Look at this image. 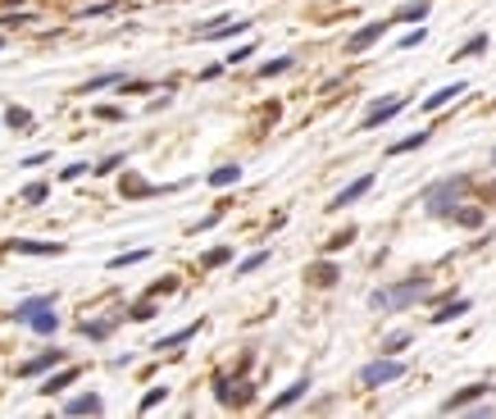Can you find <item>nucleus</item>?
<instances>
[{"mask_svg":"<svg viewBox=\"0 0 496 419\" xmlns=\"http://www.w3.org/2000/svg\"><path fill=\"white\" fill-rule=\"evenodd\" d=\"M433 292L428 287V278H406V283H396V287H378V292L369 296V305L373 310H406V305H414V301H423V296Z\"/></svg>","mask_w":496,"mask_h":419,"instance_id":"nucleus-1","label":"nucleus"},{"mask_svg":"<svg viewBox=\"0 0 496 419\" xmlns=\"http://www.w3.org/2000/svg\"><path fill=\"white\" fill-rule=\"evenodd\" d=\"M464 187H469V178H464V173H460V178H442L437 187H428V191H423V205H428V215H437V219L451 215Z\"/></svg>","mask_w":496,"mask_h":419,"instance_id":"nucleus-2","label":"nucleus"},{"mask_svg":"<svg viewBox=\"0 0 496 419\" xmlns=\"http://www.w3.org/2000/svg\"><path fill=\"white\" fill-rule=\"evenodd\" d=\"M396 379H406V365L392 360V356H382V360L360 369V383H364V387H382V383H396Z\"/></svg>","mask_w":496,"mask_h":419,"instance_id":"nucleus-3","label":"nucleus"},{"mask_svg":"<svg viewBox=\"0 0 496 419\" xmlns=\"http://www.w3.org/2000/svg\"><path fill=\"white\" fill-rule=\"evenodd\" d=\"M401 110H406V96H392V101L369 105V115L360 119V132H369V128H378V123H387V119H396Z\"/></svg>","mask_w":496,"mask_h":419,"instance_id":"nucleus-4","label":"nucleus"},{"mask_svg":"<svg viewBox=\"0 0 496 419\" xmlns=\"http://www.w3.org/2000/svg\"><path fill=\"white\" fill-rule=\"evenodd\" d=\"M214 392H219V401H223V406H246V401H251V383H228L223 379V374H219L214 379Z\"/></svg>","mask_w":496,"mask_h":419,"instance_id":"nucleus-5","label":"nucleus"},{"mask_svg":"<svg viewBox=\"0 0 496 419\" xmlns=\"http://www.w3.org/2000/svg\"><path fill=\"white\" fill-rule=\"evenodd\" d=\"M55 365H64V351H60V346H51V351H41V356L23 360V365H18V374H23V379H37V374H46V369H55Z\"/></svg>","mask_w":496,"mask_h":419,"instance_id":"nucleus-6","label":"nucleus"},{"mask_svg":"<svg viewBox=\"0 0 496 419\" xmlns=\"http://www.w3.org/2000/svg\"><path fill=\"white\" fill-rule=\"evenodd\" d=\"M387 27H392V19H382V23H369V27H360L356 37L346 41V55H360V51H369L373 41L382 37V32H387Z\"/></svg>","mask_w":496,"mask_h":419,"instance_id":"nucleus-7","label":"nucleus"},{"mask_svg":"<svg viewBox=\"0 0 496 419\" xmlns=\"http://www.w3.org/2000/svg\"><path fill=\"white\" fill-rule=\"evenodd\" d=\"M237 32H246V23H232V19H214V23L196 27L201 41H223V37H237Z\"/></svg>","mask_w":496,"mask_h":419,"instance_id":"nucleus-8","label":"nucleus"},{"mask_svg":"<svg viewBox=\"0 0 496 419\" xmlns=\"http://www.w3.org/2000/svg\"><path fill=\"white\" fill-rule=\"evenodd\" d=\"M373 187V173H364V178H356V182H351V187H346V191H337V196H332V205H328V210H346V205H356L360 201V196H364V191H369Z\"/></svg>","mask_w":496,"mask_h":419,"instance_id":"nucleus-9","label":"nucleus"},{"mask_svg":"<svg viewBox=\"0 0 496 419\" xmlns=\"http://www.w3.org/2000/svg\"><path fill=\"white\" fill-rule=\"evenodd\" d=\"M487 392H492L487 383H473V387H464V392H456L451 401H442V410H446V415H451V410H464V406H473V401H478V396H487Z\"/></svg>","mask_w":496,"mask_h":419,"instance_id":"nucleus-10","label":"nucleus"},{"mask_svg":"<svg viewBox=\"0 0 496 419\" xmlns=\"http://www.w3.org/2000/svg\"><path fill=\"white\" fill-rule=\"evenodd\" d=\"M10 251H18V255H64V241H10Z\"/></svg>","mask_w":496,"mask_h":419,"instance_id":"nucleus-11","label":"nucleus"},{"mask_svg":"<svg viewBox=\"0 0 496 419\" xmlns=\"http://www.w3.org/2000/svg\"><path fill=\"white\" fill-rule=\"evenodd\" d=\"M105 410V401L96 392H82V396H73L69 406H64V415H101Z\"/></svg>","mask_w":496,"mask_h":419,"instance_id":"nucleus-12","label":"nucleus"},{"mask_svg":"<svg viewBox=\"0 0 496 419\" xmlns=\"http://www.w3.org/2000/svg\"><path fill=\"white\" fill-rule=\"evenodd\" d=\"M464 91H469V82H451V87H437L433 96L423 101V110H442V105H451L456 96H464Z\"/></svg>","mask_w":496,"mask_h":419,"instance_id":"nucleus-13","label":"nucleus"},{"mask_svg":"<svg viewBox=\"0 0 496 419\" xmlns=\"http://www.w3.org/2000/svg\"><path fill=\"white\" fill-rule=\"evenodd\" d=\"M428 10H433V5H428V0H406V5H401V10L392 14V23H414V19H428Z\"/></svg>","mask_w":496,"mask_h":419,"instance_id":"nucleus-14","label":"nucleus"},{"mask_svg":"<svg viewBox=\"0 0 496 419\" xmlns=\"http://www.w3.org/2000/svg\"><path fill=\"white\" fill-rule=\"evenodd\" d=\"M306 392H310V379H296L292 387H287V392H278V396H273V406H269V410H287V406H296V401H301Z\"/></svg>","mask_w":496,"mask_h":419,"instance_id":"nucleus-15","label":"nucleus"},{"mask_svg":"<svg viewBox=\"0 0 496 419\" xmlns=\"http://www.w3.org/2000/svg\"><path fill=\"white\" fill-rule=\"evenodd\" d=\"M337 278H342V274H337V265H332V260H319V265H310V283H314V287H332Z\"/></svg>","mask_w":496,"mask_h":419,"instance_id":"nucleus-16","label":"nucleus"},{"mask_svg":"<svg viewBox=\"0 0 496 419\" xmlns=\"http://www.w3.org/2000/svg\"><path fill=\"white\" fill-rule=\"evenodd\" d=\"M77 374H82V369H73V365H69V369H60V374H51V379L41 383V392H46V396L64 392V387H69V383H77Z\"/></svg>","mask_w":496,"mask_h":419,"instance_id":"nucleus-17","label":"nucleus"},{"mask_svg":"<svg viewBox=\"0 0 496 419\" xmlns=\"http://www.w3.org/2000/svg\"><path fill=\"white\" fill-rule=\"evenodd\" d=\"M196 333H201V319H196V324H187V328H178V333H169V337H160V342H155V351H169V346H182V342H191Z\"/></svg>","mask_w":496,"mask_h":419,"instance_id":"nucleus-18","label":"nucleus"},{"mask_svg":"<svg viewBox=\"0 0 496 419\" xmlns=\"http://www.w3.org/2000/svg\"><path fill=\"white\" fill-rule=\"evenodd\" d=\"M451 219H456L460 228H483V210L478 205H460V210H451Z\"/></svg>","mask_w":496,"mask_h":419,"instance_id":"nucleus-19","label":"nucleus"},{"mask_svg":"<svg viewBox=\"0 0 496 419\" xmlns=\"http://www.w3.org/2000/svg\"><path fill=\"white\" fill-rule=\"evenodd\" d=\"M460 315H469V301H464V296L451 301V305H442V310L433 315V324H451V319H460Z\"/></svg>","mask_w":496,"mask_h":419,"instance_id":"nucleus-20","label":"nucleus"},{"mask_svg":"<svg viewBox=\"0 0 496 419\" xmlns=\"http://www.w3.org/2000/svg\"><path fill=\"white\" fill-rule=\"evenodd\" d=\"M237 178H242V169H237V165H219L214 173H210V182H214V187H232Z\"/></svg>","mask_w":496,"mask_h":419,"instance_id":"nucleus-21","label":"nucleus"},{"mask_svg":"<svg viewBox=\"0 0 496 419\" xmlns=\"http://www.w3.org/2000/svg\"><path fill=\"white\" fill-rule=\"evenodd\" d=\"M119 82V73H101V77H91V82H82L77 87V96H91V91H105V87H114Z\"/></svg>","mask_w":496,"mask_h":419,"instance_id":"nucleus-22","label":"nucleus"},{"mask_svg":"<svg viewBox=\"0 0 496 419\" xmlns=\"http://www.w3.org/2000/svg\"><path fill=\"white\" fill-rule=\"evenodd\" d=\"M483 51H487V32H478V37H469V41L456 51V60H469V55H483Z\"/></svg>","mask_w":496,"mask_h":419,"instance_id":"nucleus-23","label":"nucleus"},{"mask_svg":"<svg viewBox=\"0 0 496 419\" xmlns=\"http://www.w3.org/2000/svg\"><path fill=\"white\" fill-rule=\"evenodd\" d=\"M160 310H155V296H146V301H137L132 310H127V319H137V324H146V319H155Z\"/></svg>","mask_w":496,"mask_h":419,"instance_id":"nucleus-24","label":"nucleus"},{"mask_svg":"<svg viewBox=\"0 0 496 419\" xmlns=\"http://www.w3.org/2000/svg\"><path fill=\"white\" fill-rule=\"evenodd\" d=\"M110 328H114V319H96V324H82V337H96V342H101V337H110Z\"/></svg>","mask_w":496,"mask_h":419,"instance_id":"nucleus-25","label":"nucleus"},{"mask_svg":"<svg viewBox=\"0 0 496 419\" xmlns=\"http://www.w3.org/2000/svg\"><path fill=\"white\" fill-rule=\"evenodd\" d=\"M46 196H51V187H46V182H27V187H23V205H41Z\"/></svg>","mask_w":496,"mask_h":419,"instance_id":"nucleus-26","label":"nucleus"},{"mask_svg":"<svg viewBox=\"0 0 496 419\" xmlns=\"http://www.w3.org/2000/svg\"><path fill=\"white\" fill-rule=\"evenodd\" d=\"M423 141H428V132H410V137H406V141H396V146H392V155H406V151H419Z\"/></svg>","mask_w":496,"mask_h":419,"instance_id":"nucleus-27","label":"nucleus"},{"mask_svg":"<svg viewBox=\"0 0 496 419\" xmlns=\"http://www.w3.org/2000/svg\"><path fill=\"white\" fill-rule=\"evenodd\" d=\"M351 241H356V228H346V232H337L332 241H323V251H328V255H337V251H346Z\"/></svg>","mask_w":496,"mask_h":419,"instance_id":"nucleus-28","label":"nucleus"},{"mask_svg":"<svg viewBox=\"0 0 496 419\" xmlns=\"http://www.w3.org/2000/svg\"><path fill=\"white\" fill-rule=\"evenodd\" d=\"M264 260H269V251H255V255H246L242 265H237V278H246V274H255V269L264 265Z\"/></svg>","mask_w":496,"mask_h":419,"instance_id":"nucleus-29","label":"nucleus"},{"mask_svg":"<svg viewBox=\"0 0 496 419\" xmlns=\"http://www.w3.org/2000/svg\"><path fill=\"white\" fill-rule=\"evenodd\" d=\"M5 123L10 128H32V115H27L23 105H14V110H5Z\"/></svg>","mask_w":496,"mask_h":419,"instance_id":"nucleus-30","label":"nucleus"},{"mask_svg":"<svg viewBox=\"0 0 496 419\" xmlns=\"http://www.w3.org/2000/svg\"><path fill=\"white\" fill-rule=\"evenodd\" d=\"M151 191H155V187H146L137 173H127V178H123V196H151Z\"/></svg>","mask_w":496,"mask_h":419,"instance_id":"nucleus-31","label":"nucleus"},{"mask_svg":"<svg viewBox=\"0 0 496 419\" xmlns=\"http://www.w3.org/2000/svg\"><path fill=\"white\" fill-rule=\"evenodd\" d=\"M292 69V55H278V60H269L264 69H260V77H273V73H287Z\"/></svg>","mask_w":496,"mask_h":419,"instance_id":"nucleus-32","label":"nucleus"},{"mask_svg":"<svg viewBox=\"0 0 496 419\" xmlns=\"http://www.w3.org/2000/svg\"><path fill=\"white\" fill-rule=\"evenodd\" d=\"M146 255H151V251H127V255H114V260H110V269H127V265H141Z\"/></svg>","mask_w":496,"mask_h":419,"instance_id":"nucleus-33","label":"nucleus"},{"mask_svg":"<svg viewBox=\"0 0 496 419\" xmlns=\"http://www.w3.org/2000/svg\"><path fill=\"white\" fill-rule=\"evenodd\" d=\"M228 255H232L228 246H214V251H205V260H201V265H205V269H214V265H228Z\"/></svg>","mask_w":496,"mask_h":419,"instance_id":"nucleus-34","label":"nucleus"},{"mask_svg":"<svg viewBox=\"0 0 496 419\" xmlns=\"http://www.w3.org/2000/svg\"><path fill=\"white\" fill-rule=\"evenodd\" d=\"M114 169H123V155H105V160L91 169V173H114Z\"/></svg>","mask_w":496,"mask_h":419,"instance_id":"nucleus-35","label":"nucleus"},{"mask_svg":"<svg viewBox=\"0 0 496 419\" xmlns=\"http://www.w3.org/2000/svg\"><path fill=\"white\" fill-rule=\"evenodd\" d=\"M401 346H410V333H392V337H387V342H382V351H387V356H392V351H401Z\"/></svg>","mask_w":496,"mask_h":419,"instance_id":"nucleus-36","label":"nucleus"},{"mask_svg":"<svg viewBox=\"0 0 496 419\" xmlns=\"http://www.w3.org/2000/svg\"><path fill=\"white\" fill-rule=\"evenodd\" d=\"M160 401H164V387H151V392L141 396V410H155Z\"/></svg>","mask_w":496,"mask_h":419,"instance_id":"nucleus-37","label":"nucleus"},{"mask_svg":"<svg viewBox=\"0 0 496 419\" xmlns=\"http://www.w3.org/2000/svg\"><path fill=\"white\" fill-rule=\"evenodd\" d=\"M169 292H178V278H164V283H155L146 296H169Z\"/></svg>","mask_w":496,"mask_h":419,"instance_id":"nucleus-38","label":"nucleus"},{"mask_svg":"<svg viewBox=\"0 0 496 419\" xmlns=\"http://www.w3.org/2000/svg\"><path fill=\"white\" fill-rule=\"evenodd\" d=\"M0 23H5V27H18V23H32V14H23V10H18V14H0Z\"/></svg>","mask_w":496,"mask_h":419,"instance_id":"nucleus-39","label":"nucleus"},{"mask_svg":"<svg viewBox=\"0 0 496 419\" xmlns=\"http://www.w3.org/2000/svg\"><path fill=\"white\" fill-rule=\"evenodd\" d=\"M119 5H91V10H82V19H101V14H114Z\"/></svg>","mask_w":496,"mask_h":419,"instance_id":"nucleus-40","label":"nucleus"},{"mask_svg":"<svg viewBox=\"0 0 496 419\" xmlns=\"http://www.w3.org/2000/svg\"><path fill=\"white\" fill-rule=\"evenodd\" d=\"M423 37H428V32H423V27H414V32H406V37H401V46H406V51H410V46H419Z\"/></svg>","mask_w":496,"mask_h":419,"instance_id":"nucleus-41","label":"nucleus"},{"mask_svg":"<svg viewBox=\"0 0 496 419\" xmlns=\"http://www.w3.org/2000/svg\"><path fill=\"white\" fill-rule=\"evenodd\" d=\"M492 169H496V151H492Z\"/></svg>","mask_w":496,"mask_h":419,"instance_id":"nucleus-42","label":"nucleus"},{"mask_svg":"<svg viewBox=\"0 0 496 419\" xmlns=\"http://www.w3.org/2000/svg\"><path fill=\"white\" fill-rule=\"evenodd\" d=\"M0 46H5V37H0Z\"/></svg>","mask_w":496,"mask_h":419,"instance_id":"nucleus-43","label":"nucleus"},{"mask_svg":"<svg viewBox=\"0 0 496 419\" xmlns=\"http://www.w3.org/2000/svg\"><path fill=\"white\" fill-rule=\"evenodd\" d=\"M160 5H164V0H160Z\"/></svg>","mask_w":496,"mask_h":419,"instance_id":"nucleus-44","label":"nucleus"}]
</instances>
